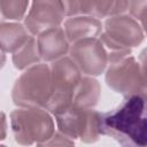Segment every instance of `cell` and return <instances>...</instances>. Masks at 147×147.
Here are the masks:
<instances>
[{
	"label": "cell",
	"instance_id": "1",
	"mask_svg": "<svg viewBox=\"0 0 147 147\" xmlns=\"http://www.w3.org/2000/svg\"><path fill=\"white\" fill-rule=\"evenodd\" d=\"M100 133L114 138L121 147H147V95L127 96L100 114Z\"/></svg>",
	"mask_w": 147,
	"mask_h": 147
},
{
	"label": "cell",
	"instance_id": "2",
	"mask_svg": "<svg viewBox=\"0 0 147 147\" xmlns=\"http://www.w3.org/2000/svg\"><path fill=\"white\" fill-rule=\"evenodd\" d=\"M106 83L115 92L125 98L145 94L146 85L140 63L131 55V49L113 51L108 55Z\"/></svg>",
	"mask_w": 147,
	"mask_h": 147
},
{
	"label": "cell",
	"instance_id": "3",
	"mask_svg": "<svg viewBox=\"0 0 147 147\" xmlns=\"http://www.w3.org/2000/svg\"><path fill=\"white\" fill-rule=\"evenodd\" d=\"M51 93V68L45 63H38L26 69L16 79L11 99L20 108H45Z\"/></svg>",
	"mask_w": 147,
	"mask_h": 147
},
{
	"label": "cell",
	"instance_id": "4",
	"mask_svg": "<svg viewBox=\"0 0 147 147\" xmlns=\"http://www.w3.org/2000/svg\"><path fill=\"white\" fill-rule=\"evenodd\" d=\"M14 138L22 146L40 144L54 133V122L45 108H18L10 113Z\"/></svg>",
	"mask_w": 147,
	"mask_h": 147
},
{
	"label": "cell",
	"instance_id": "5",
	"mask_svg": "<svg viewBox=\"0 0 147 147\" xmlns=\"http://www.w3.org/2000/svg\"><path fill=\"white\" fill-rule=\"evenodd\" d=\"M49 68L52 93L45 109L55 115L71 103L74 92L82 79V72L69 56L52 62Z\"/></svg>",
	"mask_w": 147,
	"mask_h": 147
},
{
	"label": "cell",
	"instance_id": "6",
	"mask_svg": "<svg viewBox=\"0 0 147 147\" xmlns=\"http://www.w3.org/2000/svg\"><path fill=\"white\" fill-rule=\"evenodd\" d=\"M59 131L70 139L79 138L85 144H93L100 137V113L94 109L69 105L55 115Z\"/></svg>",
	"mask_w": 147,
	"mask_h": 147
},
{
	"label": "cell",
	"instance_id": "7",
	"mask_svg": "<svg viewBox=\"0 0 147 147\" xmlns=\"http://www.w3.org/2000/svg\"><path fill=\"white\" fill-rule=\"evenodd\" d=\"M100 40L113 51H126L144 40L141 25L129 15H117L106 20Z\"/></svg>",
	"mask_w": 147,
	"mask_h": 147
},
{
	"label": "cell",
	"instance_id": "8",
	"mask_svg": "<svg viewBox=\"0 0 147 147\" xmlns=\"http://www.w3.org/2000/svg\"><path fill=\"white\" fill-rule=\"evenodd\" d=\"M69 57L78 67L80 72L94 77L101 75L108 64V54L103 44L98 38L85 39L70 46Z\"/></svg>",
	"mask_w": 147,
	"mask_h": 147
},
{
	"label": "cell",
	"instance_id": "9",
	"mask_svg": "<svg viewBox=\"0 0 147 147\" xmlns=\"http://www.w3.org/2000/svg\"><path fill=\"white\" fill-rule=\"evenodd\" d=\"M65 15L63 1L46 0L33 1L24 18V26L31 36L40 34L53 28L60 26Z\"/></svg>",
	"mask_w": 147,
	"mask_h": 147
},
{
	"label": "cell",
	"instance_id": "10",
	"mask_svg": "<svg viewBox=\"0 0 147 147\" xmlns=\"http://www.w3.org/2000/svg\"><path fill=\"white\" fill-rule=\"evenodd\" d=\"M65 15L92 16L95 18L123 15L129 10L127 1H63Z\"/></svg>",
	"mask_w": 147,
	"mask_h": 147
},
{
	"label": "cell",
	"instance_id": "11",
	"mask_svg": "<svg viewBox=\"0 0 147 147\" xmlns=\"http://www.w3.org/2000/svg\"><path fill=\"white\" fill-rule=\"evenodd\" d=\"M37 42L40 57L46 62H54L64 57L70 49V42L67 39L65 32L60 26L40 33Z\"/></svg>",
	"mask_w": 147,
	"mask_h": 147
},
{
	"label": "cell",
	"instance_id": "12",
	"mask_svg": "<svg viewBox=\"0 0 147 147\" xmlns=\"http://www.w3.org/2000/svg\"><path fill=\"white\" fill-rule=\"evenodd\" d=\"M64 32L72 45L80 40L96 38L102 32V24L92 16H74L64 22Z\"/></svg>",
	"mask_w": 147,
	"mask_h": 147
},
{
	"label": "cell",
	"instance_id": "13",
	"mask_svg": "<svg viewBox=\"0 0 147 147\" xmlns=\"http://www.w3.org/2000/svg\"><path fill=\"white\" fill-rule=\"evenodd\" d=\"M31 37L26 28L21 23L2 21L0 24V42L3 53H15Z\"/></svg>",
	"mask_w": 147,
	"mask_h": 147
},
{
	"label": "cell",
	"instance_id": "14",
	"mask_svg": "<svg viewBox=\"0 0 147 147\" xmlns=\"http://www.w3.org/2000/svg\"><path fill=\"white\" fill-rule=\"evenodd\" d=\"M100 98V84L96 79L90 76L82 77L80 82L78 83L71 100V105L85 108V109H93L96 106Z\"/></svg>",
	"mask_w": 147,
	"mask_h": 147
},
{
	"label": "cell",
	"instance_id": "15",
	"mask_svg": "<svg viewBox=\"0 0 147 147\" xmlns=\"http://www.w3.org/2000/svg\"><path fill=\"white\" fill-rule=\"evenodd\" d=\"M40 54L38 51L37 39L31 37L20 49L13 53V63L16 69H29L32 65L40 63Z\"/></svg>",
	"mask_w": 147,
	"mask_h": 147
},
{
	"label": "cell",
	"instance_id": "16",
	"mask_svg": "<svg viewBox=\"0 0 147 147\" xmlns=\"http://www.w3.org/2000/svg\"><path fill=\"white\" fill-rule=\"evenodd\" d=\"M29 6V1L23 0H1L0 1V10L1 15L7 20L20 21L24 17L26 9Z\"/></svg>",
	"mask_w": 147,
	"mask_h": 147
},
{
	"label": "cell",
	"instance_id": "17",
	"mask_svg": "<svg viewBox=\"0 0 147 147\" xmlns=\"http://www.w3.org/2000/svg\"><path fill=\"white\" fill-rule=\"evenodd\" d=\"M129 11L136 21H140L142 31L147 36V1L129 2Z\"/></svg>",
	"mask_w": 147,
	"mask_h": 147
},
{
	"label": "cell",
	"instance_id": "18",
	"mask_svg": "<svg viewBox=\"0 0 147 147\" xmlns=\"http://www.w3.org/2000/svg\"><path fill=\"white\" fill-rule=\"evenodd\" d=\"M37 147H75V142L72 139L59 131L54 132L53 136L47 140L37 144Z\"/></svg>",
	"mask_w": 147,
	"mask_h": 147
},
{
	"label": "cell",
	"instance_id": "19",
	"mask_svg": "<svg viewBox=\"0 0 147 147\" xmlns=\"http://www.w3.org/2000/svg\"><path fill=\"white\" fill-rule=\"evenodd\" d=\"M139 63H140L142 77H144L145 85H146V93H147V47L141 51L139 55Z\"/></svg>",
	"mask_w": 147,
	"mask_h": 147
},
{
	"label": "cell",
	"instance_id": "20",
	"mask_svg": "<svg viewBox=\"0 0 147 147\" xmlns=\"http://www.w3.org/2000/svg\"><path fill=\"white\" fill-rule=\"evenodd\" d=\"M1 147H6V146H3V145H2V146H1Z\"/></svg>",
	"mask_w": 147,
	"mask_h": 147
}]
</instances>
